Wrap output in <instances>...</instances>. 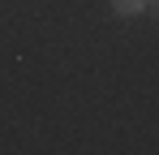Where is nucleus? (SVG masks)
<instances>
[{
  "label": "nucleus",
  "instance_id": "1",
  "mask_svg": "<svg viewBox=\"0 0 159 155\" xmlns=\"http://www.w3.org/2000/svg\"><path fill=\"white\" fill-rule=\"evenodd\" d=\"M112 13L116 17H138V13H146V0H112Z\"/></svg>",
  "mask_w": 159,
  "mask_h": 155
},
{
  "label": "nucleus",
  "instance_id": "2",
  "mask_svg": "<svg viewBox=\"0 0 159 155\" xmlns=\"http://www.w3.org/2000/svg\"><path fill=\"white\" fill-rule=\"evenodd\" d=\"M146 13H155V17H159V0H146Z\"/></svg>",
  "mask_w": 159,
  "mask_h": 155
}]
</instances>
